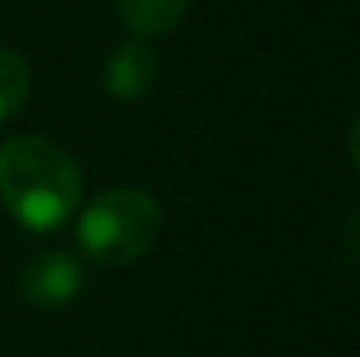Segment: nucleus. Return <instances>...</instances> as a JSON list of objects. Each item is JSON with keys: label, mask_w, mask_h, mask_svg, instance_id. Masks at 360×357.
<instances>
[{"label": "nucleus", "mask_w": 360, "mask_h": 357, "mask_svg": "<svg viewBox=\"0 0 360 357\" xmlns=\"http://www.w3.org/2000/svg\"><path fill=\"white\" fill-rule=\"evenodd\" d=\"M0 200L28 232H56L81 203L77 161L46 137H11L0 144Z\"/></svg>", "instance_id": "1"}, {"label": "nucleus", "mask_w": 360, "mask_h": 357, "mask_svg": "<svg viewBox=\"0 0 360 357\" xmlns=\"http://www.w3.org/2000/svg\"><path fill=\"white\" fill-rule=\"evenodd\" d=\"M161 235V207L143 189H109L77 218V245L91 263L122 266Z\"/></svg>", "instance_id": "2"}, {"label": "nucleus", "mask_w": 360, "mask_h": 357, "mask_svg": "<svg viewBox=\"0 0 360 357\" xmlns=\"http://www.w3.org/2000/svg\"><path fill=\"white\" fill-rule=\"evenodd\" d=\"M81 287H84L81 263L60 249L39 252L21 270V294L35 308H63L67 301H74L81 294Z\"/></svg>", "instance_id": "3"}, {"label": "nucleus", "mask_w": 360, "mask_h": 357, "mask_svg": "<svg viewBox=\"0 0 360 357\" xmlns=\"http://www.w3.org/2000/svg\"><path fill=\"white\" fill-rule=\"evenodd\" d=\"M154 77H158V56L143 39H129V42L116 46L112 56L105 60V70H102L105 92L122 102L143 99L154 88Z\"/></svg>", "instance_id": "4"}, {"label": "nucleus", "mask_w": 360, "mask_h": 357, "mask_svg": "<svg viewBox=\"0 0 360 357\" xmlns=\"http://www.w3.org/2000/svg\"><path fill=\"white\" fill-rule=\"evenodd\" d=\"M120 21L136 39L168 35L189 11V0H116Z\"/></svg>", "instance_id": "5"}, {"label": "nucleus", "mask_w": 360, "mask_h": 357, "mask_svg": "<svg viewBox=\"0 0 360 357\" xmlns=\"http://www.w3.org/2000/svg\"><path fill=\"white\" fill-rule=\"evenodd\" d=\"M32 70L14 49H0V123L11 119L28 99Z\"/></svg>", "instance_id": "6"}, {"label": "nucleus", "mask_w": 360, "mask_h": 357, "mask_svg": "<svg viewBox=\"0 0 360 357\" xmlns=\"http://www.w3.org/2000/svg\"><path fill=\"white\" fill-rule=\"evenodd\" d=\"M350 158H354V165H357V172H360V116L354 123V130H350Z\"/></svg>", "instance_id": "7"}]
</instances>
